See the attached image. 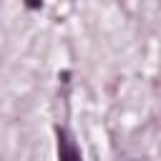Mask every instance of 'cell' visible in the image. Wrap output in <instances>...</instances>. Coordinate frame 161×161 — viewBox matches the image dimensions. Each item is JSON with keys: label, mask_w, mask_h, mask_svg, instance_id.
Instances as JSON below:
<instances>
[{"label": "cell", "mask_w": 161, "mask_h": 161, "mask_svg": "<svg viewBox=\"0 0 161 161\" xmlns=\"http://www.w3.org/2000/svg\"><path fill=\"white\" fill-rule=\"evenodd\" d=\"M58 161H80V151L68 131H58Z\"/></svg>", "instance_id": "cell-1"}]
</instances>
